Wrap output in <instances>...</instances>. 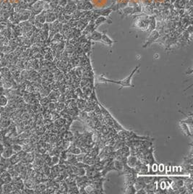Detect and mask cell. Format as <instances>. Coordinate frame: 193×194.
<instances>
[{
    "mask_svg": "<svg viewBox=\"0 0 193 194\" xmlns=\"http://www.w3.org/2000/svg\"><path fill=\"white\" fill-rule=\"evenodd\" d=\"M94 23L95 29L96 30V28L99 27L100 25L104 23H109L110 24V23H112V21L111 20L106 18L104 17V16H99V17H98L95 20Z\"/></svg>",
    "mask_w": 193,
    "mask_h": 194,
    "instance_id": "11",
    "label": "cell"
},
{
    "mask_svg": "<svg viewBox=\"0 0 193 194\" xmlns=\"http://www.w3.org/2000/svg\"><path fill=\"white\" fill-rule=\"evenodd\" d=\"M67 193H79V189L77 185H72V186H68Z\"/></svg>",
    "mask_w": 193,
    "mask_h": 194,
    "instance_id": "29",
    "label": "cell"
},
{
    "mask_svg": "<svg viewBox=\"0 0 193 194\" xmlns=\"http://www.w3.org/2000/svg\"><path fill=\"white\" fill-rule=\"evenodd\" d=\"M36 157V152H28L25 156V157L20 161L22 163L28 164H32L33 162L34 159H35Z\"/></svg>",
    "mask_w": 193,
    "mask_h": 194,
    "instance_id": "8",
    "label": "cell"
},
{
    "mask_svg": "<svg viewBox=\"0 0 193 194\" xmlns=\"http://www.w3.org/2000/svg\"><path fill=\"white\" fill-rule=\"evenodd\" d=\"M56 18H57L56 15H55L54 14H53V13H50V14L47 16L46 22H48V23L54 22V21L56 20Z\"/></svg>",
    "mask_w": 193,
    "mask_h": 194,
    "instance_id": "34",
    "label": "cell"
},
{
    "mask_svg": "<svg viewBox=\"0 0 193 194\" xmlns=\"http://www.w3.org/2000/svg\"><path fill=\"white\" fill-rule=\"evenodd\" d=\"M68 190V185L67 183L64 181H61L59 184V189H58V193H67Z\"/></svg>",
    "mask_w": 193,
    "mask_h": 194,
    "instance_id": "20",
    "label": "cell"
},
{
    "mask_svg": "<svg viewBox=\"0 0 193 194\" xmlns=\"http://www.w3.org/2000/svg\"><path fill=\"white\" fill-rule=\"evenodd\" d=\"M102 34L103 33L99 32V31L95 30L91 33L88 39H89V41H93V42H100L101 36H102Z\"/></svg>",
    "mask_w": 193,
    "mask_h": 194,
    "instance_id": "14",
    "label": "cell"
},
{
    "mask_svg": "<svg viewBox=\"0 0 193 194\" xmlns=\"http://www.w3.org/2000/svg\"><path fill=\"white\" fill-rule=\"evenodd\" d=\"M57 139H58V136H57V135L53 134V133H50L49 136L48 142L50 143V144L55 145V144H56V142H57Z\"/></svg>",
    "mask_w": 193,
    "mask_h": 194,
    "instance_id": "28",
    "label": "cell"
},
{
    "mask_svg": "<svg viewBox=\"0 0 193 194\" xmlns=\"http://www.w3.org/2000/svg\"><path fill=\"white\" fill-rule=\"evenodd\" d=\"M59 163V156H51V167L56 165Z\"/></svg>",
    "mask_w": 193,
    "mask_h": 194,
    "instance_id": "32",
    "label": "cell"
},
{
    "mask_svg": "<svg viewBox=\"0 0 193 194\" xmlns=\"http://www.w3.org/2000/svg\"><path fill=\"white\" fill-rule=\"evenodd\" d=\"M86 102H87V99L86 98H76L77 108L80 112L84 111L86 106Z\"/></svg>",
    "mask_w": 193,
    "mask_h": 194,
    "instance_id": "17",
    "label": "cell"
},
{
    "mask_svg": "<svg viewBox=\"0 0 193 194\" xmlns=\"http://www.w3.org/2000/svg\"><path fill=\"white\" fill-rule=\"evenodd\" d=\"M113 163H114V167L115 168V171H117L119 172H122L124 168V166H125V164L123 162L117 160V159H114L113 160Z\"/></svg>",
    "mask_w": 193,
    "mask_h": 194,
    "instance_id": "21",
    "label": "cell"
},
{
    "mask_svg": "<svg viewBox=\"0 0 193 194\" xmlns=\"http://www.w3.org/2000/svg\"><path fill=\"white\" fill-rule=\"evenodd\" d=\"M8 98L4 94H0V107H4L7 105Z\"/></svg>",
    "mask_w": 193,
    "mask_h": 194,
    "instance_id": "25",
    "label": "cell"
},
{
    "mask_svg": "<svg viewBox=\"0 0 193 194\" xmlns=\"http://www.w3.org/2000/svg\"><path fill=\"white\" fill-rule=\"evenodd\" d=\"M86 175V168L84 167H78L76 176H84Z\"/></svg>",
    "mask_w": 193,
    "mask_h": 194,
    "instance_id": "33",
    "label": "cell"
},
{
    "mask_svg": "<svg viewBox=\"0 0 193 194\" xmlns=\"http://www.w3.org/2000/svg\"><path fill=\"white\" fill-rule=\"evenodd\" d=\"M13 154H14V152H13L12 149V145L5 146H4V151H3L2 154H1V157L4 158H9Z\"/></svg>",
    "mask_w": 193,
    "mask_h": 194,
    "instance_id": "18",
    "label": "cell"
},
{
    "mask_svg": "<svg viewBox=\"0 0 193 194\" xmlns=\"http://www.w3.org/2000/svg\"><path fill=\"white\" fill-rule=\"evenodd\" d=\"M125 193L127 194H134L136 193V190L134 188L133 185H130V186L125 187Z\"/></svg>",
    "mask_w": 193,
    "mask_h": 194,
    "instance_id": "31",
    "label": "cell"
},
{
    "mask_svg": "<svg viewBox=\"0 0 193 194\" xmlns=\"http://www.w3.org/2000/svg\"><path fill=\"white\" fill-rule=\"evenodd\" d=\"M160 36V34L158 33V31L156 30H153V31L150 33L149 36L148 37V39H146V42H145V44L143 45V48H146V47H148L150 45H151L153 42H155L157 39H158Z\"/></svg>",
    "mask_w": 193,
    "mask_h": 194,
    "instance_id": "4",
    "label": "cell"
},
{
    "mask_svg": "<svg viewBox=\"0 0 193 194\" xmlns=\"http://www.w3.org/2000/svg\"><path fill=\"white\" fill-rule=\"evenodd\" d=\"M149 17H142L141 18H139L137 21L135 23V26L139 29H141L143 31L148 30V26H149Z\"/></svg>",
    "mask_w": 193,
    "mask_h": 194,
    "instance_id": "5",
    "label": "cell"
},
{
    "mask_svg": "<svg viewBox=\"0 0 193 194\" xmlns=\"http://www.w3.org/2000/svg\"><path fill=\"white\" fill-rule=\"evenodd\" d=\"M50 101H51L49 100V98H48V97L44 96V97H41V99L39 100V104H40L41 105H42V106H46L47 105L49 104Z\"/></svg>",
    "mask_w": 193,
    "mask_h": 194,
    "instance_id": "30",
    "label": "cell"
},
{
    "mask_svg": "<svg viewBox=\"0 0 193 194\" xmlns=\"http://www.w3.org/2000/svg\"><path fill=\"white\" fill-rule=\"evenodd\" d=\"M46 188V185L45 182H41L36 184V186L33 190L35 191V193H43Z\"/></svg>",
    "mask_w": 193,
    "mask_h": 194,
    "instance_id": "16",
    "label": "cell"
},
{
    "mask_svg": "<svg viewBox=\"0 0 193 194\" xmlns=\"http://www.w3.org/2000/svg\"><path fill=\"white\" fill-rule=\"evenodd\" d=\"M142 178H143V180H144V182H145V184H148V183H150V182H155V181H157L156 180V177H153V176H143L141 175Z\"/></svg>",
    "mask_w": 193,
    "mask_h": 194,
    "instance_id": "26",
    "label": "cell"
},
{
    "mask_svg": "<svg viewBox=\"0 0 193 194\" xmlns=\"http://www.w3.org/2000/svg\"><path fill=\"white\" fill-rule=\"evenodd\" d=\"M116 153L123 157H127L130 155V149L127 145H125L122 148L115 151Z\"/></svg>",
    "mask_w": 193,
    "mask_h": 194,
    "instance_id": "12",
    "label": "cell"
},
{
    "mask_svg": "<svg viewBox=\"0 0 193 194\" xmlns=\"http://www.w3.org/2000/svg\"><path fill=\"white\" fill-rule=\"evenodd\" d=\"M12 190V182L5 183L2 185V193H10Z\"/></svg>",
    "mask_w": 193,
    "mask_h": 194,
    "instance_id": "24",
    "label": "cell"
},
{
    "mask_svg": "<svg viewBox=\"0 0 193 194\" xmlns=\"http://www.w3.org/2000/svg\"><path fill=\"white\" fill-rule=\"evenodd\" d=\"M137 194H146V191L145 190V189L143 188V189H140V190H137L136 193Z\"/></svg>",
    "mask_w": 193,
    "mask_h": 194,
    "instance_id": "35",
    "label": "cell"
},
{
    "mask_svg": "<svg viewBox=\"0 0 193 194\" xmlns=\"http://www.w3.org/2000/svg\"><path fill=\"white\" fill-rule=\"evenodd\" d=\"M158 188V185L157 184V181H155L146 184L144 189L146 191V193H156V190Z\"/></svg>",
    "mask_w": 193,
    "mask_h": 194,
    "instance_id": "7",
    "label": "cell"
},
{
    "mask_svg": "<svg viewBox=\"0 0 193 194\" xmlns=\"http://www.w3.org/2000/svg\"><path fill=\"white\" fill-rule=\"evenodd\" d=\"M75 3L78 10L91 11L94 9V5L90 0H76Z\"/></svg>",
    "mask_w": 193,
    "mask_h": 194,
    "instance_id": "2",
    "label": "cell"
},
{
    "mask_svg": "<svg viewBox=\"0 0 193 194\" xmlns=\"http://www.w3.org/2000/svg\"><path fill=\"white\" fill-rule=\"evenodd\" d=\"M125 145H126V142H125V140L119 139L118 141H117V143H116V144L112 146V149L114 151H117L118 149L123 147Z\"/></svg>",
    "mask_w": 193,
    "mask_h": 194,
    "instance_id": "22",
    "label": "cell"
},
{
    "mask_svg": "<svg viewBox=\"0 0 193 194\" xmlns=\"http://www.w3.org/2000/svg\"><path fill=\"white\" fill-rule=\"evenodd\" d=\"M138 159L135 155H132L130 154L129 157H127V160H126V164L128 167H131V168H135V165H136Z\"/></svg>",
    "mask_w": 193,
    "mask_h": 194,
    "instance_id": "9",
    "label": "cell"
},
{
    "mask_svg": "<svg viewBox=\"0 0 193 194\" xmlns=\"http://www.w3.org/2000/svg\"><path fill=\"white\" fill-rule=\"evenodd\" d=\"M137 175L136 173H130L125 175V187L130 186V185H133L134 182L136 180Z\"/></svg>",
    "mask_w": 193,
    "mask_h": 194,
    "instance_id": "6",
    "label": "cell"
},
{
    "mask_svg": "<svg viewBox=\"0 0 193 194\" xmlns=\"http://www.w3.org/2000/svg\"><path fill=\"white\" fill-rule=\"evenodd\" d=\"M65 109V102H61V101H57L56 103V109L55 111H57V112L60 113L62 110Z\"/></svg>",
    "mask_w": 193,
    "mask_h": 194,
    "instance_id": "27",
    "label": "cell"
},
{
    "mask_svg": "<svg viewBox=\"0 0 193 194\" xmlns=\"http://www.w3.org/2000/svg\"><path fill=\"white\" fill-rule=\"evenodd\" d=\"M0 130H1V128H0Z\"/></svg>",
    "mask_w": 193,
    "mask_h": 194,
    "instance_id": "36",
    "label": "cell"
},
{
    "mask_svg": "<svg viewBox=\"0 0 193 194\" xmlns=\"http://www.w3.org/2000/svg\"><path fill=\"white\" fill-rule=\"evenodd\" d=\"M140 68V65L137 66L132 71V73H130V75L125 78V79H122L121 80H110V79H108L104 78L103 76H100L98 78V80L100 82H102V83H115V84H118L121 86V88L119 89H121L122 88H124V87H133V85L132 84V79L133 78L134 75H135V73L137 71V70Z\"/></svg>",
    "mask_w": 193,
    "mask_h": 194,
    "instance_id": "1",
    "label": "cell"
},
{
    "mask_svg": "<svg viewBox=\"0 0 193 194\" xmlns=\"http://www.w3.org/2000/svg\"><path fill=\"white\" fill-rule=\"evenodd\" d=\"M66 123H67L66 120H65V118L62 117H59L57 118V120H55L54 121V125L59 128L65 125Z\"/></svg>",
    "mask_w": 193,
    "mask_h": 194,
    "instance_id": "23",
    "label": "cell"
},
{
    "mask_svg": "<svg viewBox=\"0 0 193 194\" xmlns=\"http://www.w3.org/2000/svg\"><path fill=\"white\" fill-rule=\"evenodd\" d=\"M73 136H74V133L72 132L70 130L66 131V132L63 133L58 135V137L61 138V139H62L64 140H69V141H70L71 142H72V140H73Z\"/></svg>",
    "mask_w": 193,
    "mask_h": 194,
    "instance_id": "19",
    "label": "cell"
},
{
    "mask_svg": "<svg viewBox=\"0 0 193 194\" xmlns=\"http://www.w3.org/2000/svg\"><path fill=\"white\" fill-rule=\"evenodd\" d=\"M67 152L71 153V154H75V155H78V154H81L82 153L81 152V149H80L78 146H77L75 144H74L73 142H71V144H70V146L68 147V149H67Z\"/></svg>",
    "mask_w": 193,
    "mask_h": 194,
    "instance_id": "15",
    "label": "cell"
},
{
    "mask_svg": "<svg viewBox=\"0 0 193 194\" xmlns=\"http://www.w3.org/2000/svg\"><path fill=\"white\" fill-rule=\"evenodd\" d=\"M100 42L103 43L104 44H105V45L108 46V47H112L113 44H114V42H116L115 41L112 40V39H111V38L109 37L106 33H103L102 36H101V41H100Z\"/></svg>",
    "mask_w": 193,
    "mask_h": 194,
    "instance_id": "13",
    "label": "cell"
},
{
    "mask_svg": "<svg viewBox=\"0 0 193 194\" xmlns=\"http://www.w3.org/2000/svg\"><path fill=\"white\" fill-rule=\"evenodd\" d=\"M76 177L77 176L74 174H70L65 176L64 178V181L67 183L68 186H72V185H76Z\"/></svg>",
    "mask_w": 193,
    "mask_h": 194,
    "instance_id": "10",
    "label": "cell"
},
{
    "mask_svg": "<svg viewBox=\"0 0 193 194\" xmlns=\"http://www.w3.org/2000/svg\"><path fill=\"white\" fill-rule=\"evenodd\" d=\"M135 171L137 175H147L149 172V167L148 164L143 163L138 159L136 165L135 167Z\"/></svg>",
    "mask_w": 193,
    "mask_h": 194,
    "instance_id": "3",
    "label": "cell"
}]
</instances>
